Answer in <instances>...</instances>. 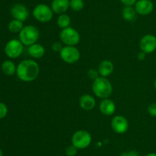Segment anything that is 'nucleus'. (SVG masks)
I'll return each instance as SVG.
<instances>
[{"instance_id": "obj_4", "label": "nucleus", "mask_w": 156, "mask_h": 156, "mask_svg": "<svg viewBox=\"0 0 156 156\" xmlns=\"http://www.w3.org/2000/svg\"><path fill=\"white\" fill-rule=\"evenodd\" d=\"M54 12L52 10L51 7L47 6V4H38L34 8L33 16L38 21L42 23H47L51 21L53 17Z\"/></svg>"}, {"instance_id": "obj_21", "label": "nucleus", "mask_w": 156, "mask_h": 156, "mask_svg": "<svg viewBox=\"0 0 156 156\" xmlns=\"http://www.w3.org/2000/svg\"><path fill=\"white\" fill-rule=\"evenodd\" d=\"M23 28H24V24L19 20L13 19L9 24V30L12 33H20Z\"/></svg>"}, {"instance_id": "obj_6", "label": "nucleus", "mask_w": 156, "mask_h": 156, "mask_svg": "<svg viewBox=\"0 0 156 156\" xmlns=\"http://www.w3.org/2000/svg\"><path fill=\"white\" fill-rule=\"evenodd\" d=\"M59 38L66 46H76L80 41V34L76 29L68 27L62 29L59 34Z\"/></svg>"}, {"instance_id": "obj_10", "label": "nucleus", "mask_w": 156, "mask_h": 156, "mask_svg": "<svg viewBox=\"0 0 156 156\" xmlns=\"http://www.w3.org/2000/svg\"><path fill=\"white\" fill-rule=\"evenodd\" d=\"M111 128L117 134H124L129 128V122L123 116H116L111 120Z\"/></svg>"}, {"instance_id": "obj_13", "label": "nucleus", "mask_w": 156, "mask_h": 156, "mask_svg": "<svg viewBox=\"0 0 156 156\" xmlns=\"http://www.w3.org/2000/svg\"><path fill=\"white\" fill-rule=\"evenodd\" d=\"M99 110L101 113L105 116H111L114 114L116 110L115 102L109 98L102 99L99 105Z\"/></svg>"}, {"instance_id": "obj_17", "label": "nucleus", "mask_w": 156, "mask_h": 156, "mask_svg": "<svg viewBox=\"0 0 156 156\" xmlns=\"http://www.w3.org/2000/svg\"><path fill=\"white\" fill-rule=\"evenodd\" d=\"M27 51L30 57L35 58V59H39V58H42L45 54V48L41 44L35 43V44L29 46L27 48Z\"/></svg>"}, {"instance_id": "obj_2", "label": "nucleus", "mask_w": 156, "mask_h": 156, "mask_svg": "<svg viewBox=\"0 0 156 156\" xmlns=\"http://www.w3.org/2000/svg\"><path fill=\"white\" fill-rule=\"evenodd\" d=\"M92 90L96 96L104 99L111 96L113 92V87L108 78L100 76L93 81Z\"/></svg>"}, {"instance_id": "obj_20", "label": "nucleus", "mask_w": 156, "mask_h": 156, "mask_svg": "<svg viewBox=\"0 0 156 156\" xmlns=\"http://www.w3.org/2000/svg\"><path fill=\"white\" fill-rule=\"evenodd\" d=\"M56 23L60 28H66L69 27L70 23H71V18H70L69 15H68L67 14H61L58 17Z\"/></svg>"}, {"instance_id": "obj_9", "label": "nucleus", "mask_w": 156, "mask_h": 156, "mask_svg": "<svg viewBox=\"0 0 156 156\" xmlns=\"http://www.w3.org/2000/svg\"><path fill=\"white\" fill-rule=\"evenodd\" d=\"M141 51L146 54H151L156 50V37L153 35H144L140 41Z\"/></svg>"}, {"instance_id": "obj_15", "label": "nucleus", "mask_w": 156, "mask_h": 156, "mask_svg": "<svg viewBox=\"0 0 156 156\" xmlns=\"http://www.w3.org/2000/svg\"><path fill=\"white\" fill-rule=\"evenodd\" d=\"M79 103L82 110L90 111L94 108L96 105V101L94 96H92L91 95L83 94L79 98Z\"/></svg>"}, {"instance_id": "obj_33", "label": "nucleus", "mask_w": 156, "mask_h": 156, "mask_svg": "<svg viewBox=\"0 0 156 156\" xmlns=\"http://www.w3.org/2000/svg\"><path fill=\"white\" fill-rule=\"evenodd\" d=\"M154 87H155V89L156 90V79L155 80V83H154Z\"/></svg>"}, {"instance_id": "obj_22", "label": "nucleus", "mask_w": 156, "mask_h": 156, "mask_svg": "<svg viewBox=\"0 0 156 156\" xmlns=\"http://www.w3.org/2000/svg\"><path fill=\"white\" fill-rule=\"evenodd\" d=\"M85 6V2L83 0H70L69 9L74 12H79L82 10Z\"/></svg>"}, {"instance_id": "obj_27", "label": "nucleus", "mask_w": 156, "mask_h": 156, "mask_svg": "<svg viewBox=\"0 0 156 156\" xmlns=\"http://www.w3.org/2000/svg\"><path fill=\"white\" fill-rule=\"evenodd\" d=\"M124 6H133L138 0H120Z\"/></svg>"}, {"instance_id": "obj_25", "label": "nucleus", "mask_w": 156, "mask_h": 156, "mask_svg": "<svg viewBox=\"0 0 156 156\" xmlns=\"http://www.w3.org/2000/svg\"><path fill=\"white\" fill-rule=\"evenodd\" d=\"M148 112L152 116H156V102H152L148 107Z\"/></svg>"}, {"instance_id": "obj_29", "label": "nucleus", "mask_w": 156, "mask_h": 156, "mask_svg": "<svg viewBox=\"0 0 156 156\" xmlns=\"http://www.w3.org/2000/svg\"><path fill=\"white\" fill-rule=\"evenodd\" d=\"M121 156H139V154L136 151H129L122 153Z\"/></svg>"}, {"instance_id": "obj_23", "label": "nucleus", "mask_w": 156, "mask_h": 156, "mask_svg": "<svg viewBox=\"0 0 156 156\" xmlns=\"http://www.w3.org/2000/svg\"><path fill=\"white\" fill-rule=\"evenodd\" d=\"M78 152V148L73 145H69L66 149V154L67 156H76Z\"/></svg>"}, {"instance_id": "obj_28", "label": "nucleus", "mask_w": 156, "mask_h": 156, "mask_svg": "<svg viewBox=\"0 0 156 156\" xmlns=\"http://www.w3.org/2000/svg\"><path fill=\"white\" fill-rule=\"evenodd\" d=\"M97 70H94V69H92V70H90L89 71H88V76H89L90 78H91V79H96V78L98 77V73Z\"/></svg>"}, {"instance_id": "obj_18", "label": "nucleus", "mask_w": 156, "mask_h": 156, "mask_svg": "<svg viewBox=\"0 0 156 156\" xmlns=\"http://www.w3.org/2000/svg\"><path fill=\"white\" fill-rule=\"evenodd\" d=\"M121 13L123 19L126 21H133L136 18L137 12L133 6H124Z\"/></svg>"}, {"instance_id": "obj_5", "label": "nucleus", "mask_w": 156, "mask_h": 156, "mask_svg": "<svg viewBox=\"0 0 156 156\" xmlns=\"http://www.w3.org/2000/svg\"><path fill=\"white\" fill-rule=\"evenodd\" d=\"M91 136L86 130H78L72 136V145L78 149H84L91 145Z\"/></svg>"}, {"instance_id": "obj_1", "label": "nucleus", "mask_w": 156, "mask_h": 156, "mask_svg": "<svg viewBox=\"0 0 156 156\" xmlns=\"http://www.w3.org/2000/svg\"><path fill=\"white\" fill-rule=\"evenodd\" d=\"M39 73V64L34 60H24L17 66V76L24 82L34 81L37 78Z\"/></svg>"}, {"instance_id": "obj_12", "label": "nucleus", "mask_w": 156, "mask_h": 156, "mask_svg": "<svg viewBox=\"0 0 156 156\" xmlns=\"http://www.w3.org/2000/svg\"><path fill=\"white\" fill-rule=\"evenodd\" d=\"M134 8L139 15H148L153 11L154 4L151 0H138Z\"/></svg>"}, {"instance_id": "obj_3", "label": "nucleus", "mask_w": 156, "mask_h": 156, "mask_svg": "<svg viewBox=\"0 0 156 156\" xmlns=\"http://www.w3.org/2000/svg\"><path fill=\"white\" fill-rule=\"evenodd\" d=\"M40 37V32L34 25L24 26L19 33V40L24 45L30 46L37 43Z\"/></svg>"}, {"instance_id": "obj_16", "label": "nucleus", "mask_w": 156, "mask_h": 156, "mask_svg": "<svg viewBox=\"0 0 156 156\" xmlns=\"http://www.w3.org/2000/svg\"><path fill=\"white\" fill-rule=\"evenodd\" d=\"M114 70V64L109 60H104L99 64L98 71L101 76L107 77L113 73Z\"/></svg>"}, {"instance_id": "obj_19", "label": "nucleus", "mask_w": 156, "mask_h": 156, "mask_svg": "<svg viewBox=\"0 0 156 156\" xmlns=\"http://www.w3.org/2000/svg\"><path fill=\"white\" fill-rule=\"evenodd\" d=\"M2 70L5 74L8 76H12L15 73H16L17 66L15 65V63L12 61H5L2 64Z\"/></svg>"}, {"instance_id": "obj_14", "label": "nucleus", "mask_w": 156, "mask_h": 156, "mask_svg": "<svg viewBox=\"0 0 156 156\" xmlns=\"http://www.w3.org/2000/svg\"><path fill=\"white\" fill-rule=\"evenodd\" d=\"M70 0H53L51 2V9L54 13L61 15L66 12L69 9Z\"/></svg>"}, {"instance_id": "obj_24", "label": "nucleus", "mask_w": 156, "mask_h": 156, "mask_svg": "<svg viewBox=\"0 0 156 156\" xmlns=\"http://www.w3.org/2000/svg\"><path fill=\"white\" fill-rule=\"evenodd\" d=\"M8 113V107L3 102H0V119H3L7 116Z\"/></svg>"}, {"instance_id": "obj_32", "label": "nucleus", "mask_w": 156, "mask_h": 156, "mask_svg": "<svg viewBox=\"0 0 156 156\" xmlns=\"http://www.w3.org/2000/svg\"><path fill=\"white\" fill-rule=\"evenodd\" d=\"M0 156H3V152L1 148H0Z\"/></svg>"}, {"instance_id": "obj_31", "label": "nucleus", "mask_w": 156, "mask_h": 156, "mask_svg": "<svg viewBox=\"0 0 156 156\" xmlns=\"http://www.w3.org/2000/svg\"><path fill=\"white\" fill-rule=\"evenodd\" d=\"M146 156H156V153H149V154H146Z\"/></svg>"}, {"instance_id": "obj_11", "label": "nucleus", "mask_w": 156, "mask_h": 156, "mask_svg": "<svg viewBox=\"0 0 156 156\" xmlns=\"http://www.w3.org/2000/svg\"><path fill=\"white\" fill-rule=\"evenodd\" d=\"M11 15L14 19L19 20L24 22L28 18L29 10L24 5L17 3L14 5L11 9Z\"/></svg>"}, {"instance_id": "obj_7", "label": "nucleus", "mask_w": 156, "mask_h": 156, "mask_svg": "<svg viewBox=\"0 0 156 156\" xmlns=\"http://www.w3.org/2000/svg\"><path fill=\"white\" fill-rule=\"evenodd\" d=\"M59 56L67 64H75L80 59V51L76 46H65L59 52Z\"/></svg>"}, {"instance_id": "obj_26", "label": "nucleus", "mask_w": 156, "mask_h": 156, "mask_svg": "<svg viewBox=\"0 0 156 156\" xmlns=\"http://www.w3.org/2000/svg\"><path fill=\"white\" fill-rule=\"evenodd\" d=\"M63 47H62L61 44L59 42H55L52 44V50L55 52H60L61 50Z\"/></svg>"}, {"instance_id": "obj_8", "label": "nucleus", "mask_w": 156, "mask_h": 156, "mask_svg": "<svg viewBox=\"0 0 156 156\" xmlns=\"http://www.w3.org/2000/svg\"><path fill=\"white\" fill-rule=\"evenodd\" d=\"M24 50V44L20 40L12 39L8 41L5 47V53L9 58H17L21 55Z\"/></svg>"}, {"instance_id": "obj_30", "label": "nucleus", "mask_w": 156, "mask_h": 156, "mask_svg": "<svg viewBox=\"0 0 156 156\" xmlns=\"http://www.w3.org/2000/svg\"><path fill=\"white\" fill-rule=\"evenodd\" d=\"M146 53L141 51L138 54V55H137V58H138V59L140 60V61H143V60L145 59V58H146Z\"/></svg>"}]
</instances>
